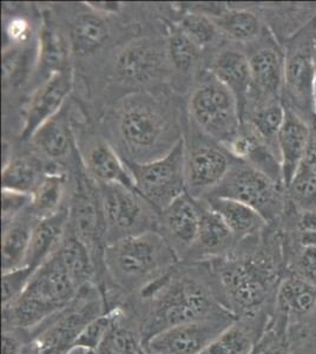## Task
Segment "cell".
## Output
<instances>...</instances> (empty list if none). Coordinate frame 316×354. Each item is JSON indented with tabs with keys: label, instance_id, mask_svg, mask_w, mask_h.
I'll use <instances>...</instances> for the list:
<instances>
[{
	"label": "cell",
	"instance_id": "obj_1",
	"mask_svg": "<svg viewBox=\"0 0 316 354\" xmlns=\"http://www.w3.org/2000/svg\"><path fill=\"white\" fill-rule=\"evenodd\" d=\"M95 123L123 161H156L185 138V97L171 88L131 93L105 108Z\"/></svg>",
	"mask_w": 316,
	"mask_h": 354
},
{
	"label": "cell",
	"instance_id": "obj_2",
	"mask_svg": "<svg viewBox=\"0 0 316 354\" xmlns=\"http://www.w3.org/2000/svg\"><path fill=\"white\" fill-rule=\"evenodd\" d=\"M145 342L170 327L235 315L221 300L209 262L180 261L123 306Z\"/></svg>",
	"mask_w": 316,
	"mask_h": 354
},
{
	"label": "cell",
	"instance_id": "obj_3",
	"mask_svg": "<svg viewBox=\"0 0 316 354\" xmlns=\"http://www.w3.org/2000/svg\"><path fill=\"white\" fill-rule=\"evenodd\" d=\"M208 262L221 300L235 318L272 315L286 273L279 225H267L257 236L239 242L232 253Z\"/></svg>",
	"mask_w": 316,
	"mask_h": 354
},
{
	"label": "cell",
	"instance_id": "obj_4",
	"mask_svg": "<svg viewBox=\"0 0 316 354\" xmlns=\"http://www.w3.org/2000/svg\"><path fill=\"white\" fill-rule=\"evenodd\" d=\"M180 261L165 236L150 230L106 245L105 277L100 290L106 312L123 307Z\"/></svg>",
	"mask_w": 316,
	"mask_h": 354
},
{
	"label": "cell",
	"instance_id": "obj_5",
	"mask_svg": "<svg viewBox=\"0 0 316 354\" xmlns=\"http://www.w3.org/2000/svg\"><path fill=\"white\" fill-rule=\"evenodd\" d=\"M80 290L55 253L35 272L19 298L3 308V328L33 330L68 306Z\"/></svg>",
	"mask_w": 316,
	"mask_h": 354
},
{
	"label": "cell",
	"instance_id": "obj_6",
	"mask_svg": "<svg viewBox=\"0 0 316 354\" xmlns=\"http://www.w3.org/2000/svg\"><path fill=\"white\" fill-rule=\"evenodd\" d=\"M105 312L100 287H83L68 306L28 330L24 354H68L85 327Z\"/></svg>",
	"mask_w": 316,
	"mask_h": 354
},
{
	"label": "cell",
	"instance_id": "obj_7",
	"mask_svg": "<svg viewBox=\"0 0 316 354\" xmlns=\"http://www.w3.org/2000/svg\"><path fill=\"white\" fill-rule=\"evenodd\" d=\"M284 109L301 117L309 125L316 122V17L284 41Z\"/></svg>",
	"mask_w": 316,
	"mask_h": 354
},
{
	"label": "cell",
	"instance_id": "obj_8",
	"mask_svg": "<svg viewBox=\"0 0 316 354\" xmlns=\"http://www.w3.org/2000/svg\"><path fill=\"white\" fill-rule=\"evenodd\" d=\"M189 121L214 141L227 145L240 129L239 104L232 91L208 70L185 96Z\"/></svg>",
	"mask_w": 316,
	"mask_h": 354
},
{
	"label": "cell",
	"instance_id": "obj_9",
	"mask_svg": "<svg viewBox=\"0 0 316 354\" xmlns=\"http://www.w3.org/2000/svg\"><path fill=\"white\" fill-rule=\"evenodd\" d=\"M207 198H232L249 205L268 225L280 221L288 201L284 183L237 160L222 183Z\"/></svg>",
	"mask_w": 316,
	"mask_h": 354
},
{
	"label": "cell",
	"instance_id": "obj_10",
	"mask_svg": "<svg viewBox=\"0 0 316 354\" xmlns=\"http://www.w3.org/2000/svg\"><path fill=\"white\" fill-rule=\"evenodd\" d=\"M106 230V245L150 230L158 232L160 212L136 190L97 185Z\"/></svg>",
	"mask_w": 316,
	"mask_h": 354
},
{
	"label": "cell",
	"instance_id": "obj_11",
	"mask_svg": "<svg viewBox=\"0 0 316 354\" xmlns=\"http://www.w3.org/2000/svg\"><path fill=\"white\" fill-rule=\"evenodd\" d=\"M185 143L187 193L205 198L222 183L236 158L222 143L201 133L189 118Z\"/></svg>",
	"mask_w": 316,
	"mask_h": 354
},
{
	"label": "cell",
	"instance_id": "obj_12",
	"mask_svg": "<svg viewBox=\"0 0 316 354\" xmlns=\"http://www.w3.org/2000/svg\"><path fill=\"white\" fill-rule=\"evenodd\" d=\"M138 193L158 212L187 193L185 138L162 158L149 163L124 162Z\"/></svg>",
	"mask_w": 316,
	"mask_h": 354
},
{
	"label": "cell",
	"instance_id": "obj_13",
	"mask_svg": "<svg viewBox=\"0 0 316 354\" xmlns=\"http://www.w3.org/2000/svg\"><path fill=\"white\" fill-rule=\"evenodd\" d=\"M244 48L248 56L252 85L243 113L254 106L282 102L284 48L280 41L267 28L259 39Z\"/></svg>",
	"mask_w": 316,
	"mask_h": 354
},
{
	"label": "cell",
	"instance_id": "obj_14",
	"mask_svg": "<svg viewBox=\"0 0 316 354\" xmlns=\"http://www.w3.org/2000/svg\"><path fill=\"white\" fill-rule=\"evenodd\" d=\"M28 143L48 165L70 173L80 169L82 162L77 149L71 98L56 116L33 133Z\"/></svg>",
	"mask_w": 316,
	"mask_h": 354
},
{
	"label": "cell",
	"instance_id": "obj_15",
	"mask_svg": "<svg viewBox=\"0 0 316 354\" xmlns=\"http://www.w3.org/2000/svg\"><path fill=\"white\" fill-rule=\"evenodd\" d=\"M75 91V70L53 73L30 95L20 115L18 141L28 143L45 122L56 116Z\"/></svg>",
	"mask_w": 316,
	"mask_h": 354
},
{
	"label": "cell",
	"instance_id": "obj_16",
	"mask_svg": "<svg viewBox=\"0 0 316 354\" xmlns=\"http://www.w3.org/2000/svg\"><path fill=\"white\" fill-rule=\"evenodd\" d=\"M236 318L205 319L162 330L143 342L148 354H202Z\"/></svg>",
	"mask_w": 316,
	"mask_h": 354
},
{
	"label": "cell",
	"instance_id": "obj_17",
	"mask_svg": "<svg viewBox=\"0 0 316 354\" xmlns=\"http://www.w3.org/2000/svg\"><path fill=\"white\" fill-rule=\"evenodd\" d=\"M73 68L71 43L64 23L53 6L41 8V26L38 37V64L33 90L53 73Z\"/></svg>",
	"mask_w": 316,
	"mask_h": 354
},
{
	"label": "cell",
	"instance_id": "obj_18",
	"mask_svg": "<svg viewBox=\"0 0 316 354\" xmlns=\"http://www.w3.org/2000/svg\"><path fill=\"white\" fill-rule=\"evenodd\" d=\"M63 170L48 165L28 143L3 138L1 189L33 194L48 171Z\"/></svg>",
	"mask_w": 316,
	"mask_h": 354
},
{
	"label": "cell",
	"instance_id": "obj_19",
	"mask_svg": "<svg viewBox=\"0 0 316 354\" xmlns=\"http://www.w3.org/2000/svg\"><path fill=\"white\" fill-rule=\"evenodd\" d=\"M167 50L172 71V88L180 96L188 95L208 65L209 53L192 41L175 23L165 16Z\"/></svg>",
	"mask_w": 316,
	"mask_h": 354
},
{
	"label": "cell",
	"instance_id": "obj_20",
	"mask_svg": "<svg viewBox=\"0 0 316 354\" xmlns=\"http://www.w3.org/2000/svg\"><path fill=\"white\" fill-rule=\"evenodd\" d=\"M205 13L223 33L228 41L247 46L259 39L267 30L260 4H192Z\"/></svg>",
	"mask_w": 316,
	"mask_h": 354
},
{
	"label": "cell",
	"instance_id": "obj_21",
	"mask_svg": "<svg viewBox=\"0 0 316 354\" xmlns=\"http://www.w3.org/2000/svg\"><path fill=\"white\" fill-rule=\"evenodd\" d=\"M201 209L196 198L188 193L172 202L160 213V232L180 261H185L196 241L200 228Z\"/></svg>",
	"mask_w": 316,
	"mask_h": 354
},
{
	"label": "cell",
	"instance_id": "obj_22",
	"mask_svg": "<svg viewBox=\"0 0 316 354\" xmlns=\"http://www.w3.org/2000/svg\"><path fill=\"white\" fill-rule=\"evenodd\" d=\"M207 70L232 91L240 109L241 118L247 103L252 76L245 48L232 41L209 55Z\"/></svg>",
	"mask_w": 316,
	"mask_h": 354
},
{
	"label": "cell",
	"instance_id": "obj_23",
	"mask_svg": "<svg viewBox=\"0 0 316 354\" xmlns=\"http://www.w3.org/2000/svg\"><path fill=\"white\" fill-rule=\"evenodd\" d=\"M200 205V228L196 241L185 262H208L223 258L235 250L236 239L220 215L209 207L203 198H196Z\"/></svg>",
	"mask_w": 316,
	"mask_h": 354
},
{
	"label": "cell",
	"instance_id": "obj_24",
	"mask_svg": "<svg viewBox=\"0 0 316 354\" xmlns=\"http://www.w3.org/2000/svg\"><path fill=\"white\" fill-rule=\"evenodd\" d=\"M223 145L237 161L250 165L274 181L284 183L279 150L262 138L250 125L241 122L236 135Z\"/></svg>",
	"mask_w": 316,
	"mask_h": 354
},
{
	"label": "cell",
	"instance_id": "obj_25",
	"mask_svg": "<svg viewBox=\"0 0 316 354\" xmlns=\"http://www.w3.org/2000/svg\"><path fill=\"white\" fill-rule=\"evenodd\" d=\"M315 310V283L295 274H286L277 290L272 313L287 320L290 328L307 322Z\"/></svg>",
	"mask_w": 316,
	"mask_h": 354
},
{
	"label": "cell",
	"instance_id": "obj_26",
	"mask_svg": "<svg viewBox=\"0 0 316 354\" xmlns=\"http://www.w3.org/2000/svg\"><path fill=\"white\" fill-rule=\"evenodd\" d=\"M310 133L312 125L292 111L286 110L284 124L277 136V149L286 189L304 161Z\"/></svg>",
	"mask_w": 316,
	"mask_h": 354
},
{
	"label": "cell",
	"instance_id": "obj_27",
	"mask_svg": "<svg viewBox=\"0 0 316 354\" xmlns=\"http://www.w3.org/2000/svg\"><path fill=\"white\" fill-rule=\"evenodd\" d=\"M272 315L236 319L202 354H252Z\"/></svg>",
	"mask_w": 316,
	"mask_h": 354
},
{
	"label": "cell",
	"instance_id": "obj_28",
	"mask_svg": "<svg viewBox=\"0 0 316 354\" xmlns=\"http://www.w3.org/2000/svg\"><path fill=\"white\" fill-rule=\"evenodd\" d=\"M68 227V207L41 218L33 230L24 267L38 270L53 257L64 240Z\"/></svg>",
	"mask_w": 316,
	"mask_h": 354
},
{
	"label": "cell",
	"instance_id": "obj_29",
	"mask_svg": "<svg viewBox=\"0 0 316 354\" xmlns=\"http://www.w3.org/2000/svg\"><path fill=\"white\" fill-rule=\"evenodd\" d=\"M39 218L26 210L12 221L3 223L1 268L3 273L24 267L33 230Z\"/></svg>",
	"mask_w": 316,
	"mask_h": 354
},
{
	"label": "cell",
	"instance_id": "obj_30",
	"mask_svg": "<svg viewBox=\"0 0 316 354\" xmlns=\"http://www.w3.org/2000/svg\"><path fill=\"white\" fill-rule=\"evenodd\" d=\"M165 18L175 21L192 41L209 55L228 41L216 23L205 13L192 8V4L169 6Z\"/></svg>",
	"mask_w": 316,
	"mask_h": 354
},
{
	"label": "cell",
	"instance_id": "obj_31",
	"mask_svg": "<svg viewBox=\"0 0 316 354\" xmlns=\"http://www.w3.org/2000/svg\"><path fill=\"white\" fill-rule=\"evenodd\" d=\"M73 175L66 170L48 171L32 194L31 212L37 218L51 216L70 205L73 195Z\"/></svg>",
	"mask_w": 316,
	"mask_h": 354
},
{
	"label": "cell",
	"instance_id": "obj_32",
	"mask_svg": "<svg viewBox=\"0 0 316 354\" xmlns=\"http://www.w3.org/2000/svg\"><path fill=\"white\" fill-rule=\"evenodd\" d=\"M260 10L266 26L281 45L316 17V4H260Z\"/></svg>",
	"mask_w": 316,
	"mask_h": 354
},
{
	"label": "cell",
	"instance_id": "obj_33",
	"mask_svg": "<svg viewBox=\"0 0 316 354\" xmlns=\"http://www.w3.org/2000/svg\"><path fill=\"white\" fill-rule=\"evenodd\" d=\"M4 48L21 46L37 41L41 26V8L25 5L3 6Z\"/></svg>",
	"mask_w": 316,
	"mask_h": 354
},
{
	"label": "cell",
	"instance_id": "obj_34",
	"mask_svg": "<svg viewBox=\"0 0 316 354\" xmlns=\"http://www.w3.org/2000/svg\"><path fill=\"white\" fill-rule=\"evenodd\" d=\"M203 200L220 215L237 242L257 236L268 225L257 210L241 202L227 198H207Z\"/></svg>",
	"mask_w": 316,
	"mask_h": 354
},
{
	"label": "cell",
	"instance_id": "obj_35",
	"mask_svg": "<svg viewBox=\"0 0 316 354\" xmlns=\"http://www.w3.org/2000/svg\"><path fill=\"white\" fill-rule=\"evenodd\" d=\"M56 254L80 290L89 285H97L98 273L93 257L86 245L68 230V227Z\"/></svg>",
	"mask_w": 316,
	"mask_h": 354
},
{
	"label": "cell",
	"instance_id": "obj_36",
	"mask_svg": "<svg viewBox=\"0 0 316 354\" xmlns=\"http://www.w3.org/2000/svg\"><path fill=\"white\" fill-rule=\"evenodd\" d=\"M287 195L299 209L316 210V122L312 125L304 161L287 187Z\"/></svg>",
	"mask_w": 316,
	"mask_h": 354
},
{
	"label": "cell",
	"instance_id": "obj_37",
	"mask_svg": "<svg viewBox=\"0 0 316 354\" xmlns=\"http://www.w3.org/2000/svg\"><path fill=\"white\" fill-rule=\"evenodd\" d=\"M284 116L286 109L282 102H272L245 110L241 122L250 125L262 138L277 148V136L284 124Z\"/></svg>",
	"mask_w": 316,
	"mask_h": 354
},
{
	"label": "cell",
	"instance_id": "obj_38",
	"mask_svg": "<svg viewBox=\"0 0 316 354\" xmlns=\"http://www.w3.org/2000/svg\"><path fill=\"white\" fill-rule=\"evenodd\" d=\"M143 342L135 322L122 307L120 315L98 350V354H140Z\"/></svg>",
	"mask_w": 316,
	"mask_h": 354
},
{
	"label": "cell",
	"instance_id": "obj_39",
	"mask_svg": "<svg viewBox=\"0 0 316 354\" xmlns=\"http://www.w3.org/2000/svg\"><path fill=\"white\" fill-rule=\"evenodd\" d=\"M122 307H117L100 315L85 327L77 339L75 346L85 347L89 350L98 351L103 345L110 330L115 325Z\"/></svg>",
	"mask_w": 316,
	"mask_h": 354
},
{
	"label": "cell",
	"instance_id": "obj_40",
	"mask_svg": "<svg viewBox=\"0 0 316 354\" xmlns=\"http://www.w3.org/2000/svg\"><path fill=\"white\" fill-rule=\"evenodd\" d=\"M36 270L21 267L18 270L3 273V308L12 305L23 294Z\"/></svg>",
	"mask_w": 316,
	"mask_h": 354
},
{
	"label": "cell",
	"instance_id": "obj_41",
	"mask_svg": "<svg viewBox=\"0 0 316 354\" xmlns=\"http://www.w3.org/2000/svg\"><path fill=\"white\" fill-rule=\"evenodd\" d=\"M1 221H12L31 208L32 194L21 193L16 190L1 189Z\"/></svg>",
	"mask_w": 316,
	"mask_h": 354
},
{
	"label": "cell",
	"instance_id": "obj_42",
	"mask_svg": "<svg viewBox=\"0 0 316 354\" xmlns=\"http://www.w3.org/2000/svg\"><path fill=\"white\" fill-rule=\"evenodd\" d=\"M26 342V330L3 328V354H24Z\"/></svg>",
	"mask_w": 316,
	"mask_h": 354
},
{
	"label": "cell",
	"instance_id": "obj_43",
	"mask_svg": "<svg viewBox=\"0 0 316 354\" xmlns=\"http://www.w3.org/2000/svg\"><path fill=\"white\" fill-rule=\"evenodd\" d=\"M306 339L316 340V310L307 322L289 328V342Z\"/></svg>",
	"mask_w": 316,
	"mask_h": 354
},
{
	"label": "cell",
	"instance_id": "obj_44",
	"mask_svg": "<svg viewBox=\"0 0 316 354\" xmlns=\"http://www.w3.org/2000/svg\"><path fill=\"white\" fill-rule=\"evenodd\" d=\"M290 354H316V340H299L290 342Z\"/></svg>",
	"mask_w": 316,
	"mask_h": 354
},
{
	"label": "cell",
	"instance_id": "obj_45",
	"mask_svg": "<svg viewBox=\"0 0 316 354\" xmlns=\"http://www.w3.org/2000/svg\"><path fill=\"white\" fill-rule=\"evenodd\" d=\"M68 354H98V351L89 350L85 347L75 346Z\"/></svg>",
	"mask_w": 316,
	"mask_h": 354
},
{
	"label": "cell",
	"instance_id": "obj_46",
	"mask_svg": "<svg viewBox=\"0 0 316 354\" xmlns=\"http://www.w3.org/2000/svg\"><path fill=\"white\" fill-rule=\"evenodd\" d=\"M140 354H148V352L145 350V347L142 346V348H140Z\"/></svg>",
	"mask_w": 316,
	"mask_h": 354
}]
</instances>
